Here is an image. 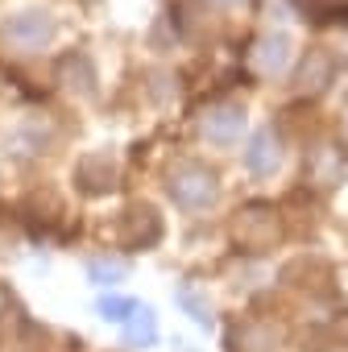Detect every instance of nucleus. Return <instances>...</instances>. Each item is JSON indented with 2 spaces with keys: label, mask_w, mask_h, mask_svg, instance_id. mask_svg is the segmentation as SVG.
Returning <instances> with one entry per match:
<instances>
[{
  "label": "nucleus",
  "mask_w": 348,
  "mask_h": 352,
  "mask_svg": "<svg viewBox=\"0 0 348 352\" xmlns=\"http://www.w3.org/2000/svg\"><path fill=\"white\" fill-rule=\"evenodd\" d=\"M232 352H274V331L261 323H241L232 331Z\"/></svg>",
  "instance_id": "dca6fc26"
},
{
  "label": "nucleus",
  "mask_w": 348,
  "mask_h": 352,
  "mask_svg": "<svg viewBox=\"0 0 348 352\" xmlns=\"http://www.w3.org/2000/svg\"><path fill=\"white\" fill-rule=\"evenodd\" d=\"M344 137H348V116H344Z\"/></svg>",
  "instance_id": "aec40b11"
},
{
  "label": "nucleus",
  "mask_w": 348,
  "mask_h": 352,
  "mask_svg": "<svg viewBox=\"0 0 348 352\" xmlns=\"http://www.w3.org/2000/svg\"><path fill=\"white\" fill-rule=\"evenodd\" d=\"M278 166H282V137L274 129L249 133V141H245V170L257 174V179H270V174H278Z\"/></svg>",
  "instance_id": "0eeeda50"
},
{
  "label": "nucleus",
  "mask_w": 348,
  "mask_h": 352,
  "mask_svg": "<svg viewBox=\"0 0 348 352\" xmlns=\"http://www.w3.org/2000/svg\"><path fill=\"white\" fill-rule=\"evenodd\" d=\"M282 241V220L274 204H245L232 216V245L245 253H265Z\"/></svg>",
  "instance_id": "7ed1b4c3"
},
{
  "label": "nucleus",
  "mask_w": 348,
  "mask_h": 352,
  "mask_svg": "<svg viewBox=\"0 0 348 352\" xmlns=\"http://www.w3.org/2000/svg\"><path fill=\"white\" fill-rule=\"evenodd\" d=\"M54 75H58V83H63L71 96H83V100H91V96H96V67H91V58H87L83 50L63 54Z\"/></svg>",
  "instance_id": "1a4fd4ad"
},
{
  "label": "nucleus",
  "mask_w": 348,
  "mask_h": 352,
  "mask_svg": "<svg viewBox=\"0 0 348 352\" xmlns=\"http://www.w3.org/2000/svg\"><path fill=\"white\" fill-rule=\"evenodd\" d=\"M50 141H54V124H50L46 116H30V120L9 137V149L21 153V157H34V153H46Z\"/></svg>",
  "instance_id": "9b49d317"
},
{
  "label": "nucleus",
  "mask_w": 348,
  "mask_h": 352,
  "mask_svg": "<svg viewBox=\"0 0 348 352\" xmlns=\"http://www.w3.org/2000/svg\"><path fill=\"white\" fill-rule=\"evenodd\" d=\"M133 298H124V294H100V302H96V315L104 319V323H124L129 315H133Z\"/></svg>",
  "instance_id": "f3484780"
},
{
  "label": "nucleus",
  "mask_w": 348,
  "mask_h": 352,
  "mask_svg": "<svg viewBox=\"0 0 348 352\" xmlns=\"http://www.w3.org/2000/svg\"><path fill=\"white\" fill-rule=\"evenodd\" d=\"M120 327H124V344H129V348H149V344L157 340V315H153V307H145V302H137L133 315H129Z\"/></svg>",
  "instance_id": "4468645a"
},
{
  "label": "nucleus",
  "mask_w": 348,
  "mask_h": 352,
  "mask_svg": "<svg viewBox=\"0 0 348 352\" xmlns=\"http://www.w3.org/2000/svg\"><path fill=\"white\" fill-rule=\"evenodd\" d=\"M58 38V17L50 9H21L0 25V42L13 54H42Z\"/></svg>",
  "instance_id": "f03ea898"
},
{
  "label": "nucleus",
  "mask_w": 348,
  "mask_h": 352,
  "mask_svg": "<svg viewBox=\"0 0 348 352\" xmlns=\"http://www.w3.org/2000/svg\"><path fill=\"white\" fill-rule=\"evenodd\" d=\"M75 183L83 195H108L116 187V157L108 149H87L75 162Z\"/></svg>",
  "instance_id": "39448f33"
},
{
  "label": "nucleus",
  "mask_w": 348,
  "mask_h": 352,
  "mask_svg": "<svg viewBox=\"0 0 348 352\" xmlns=\"http://www.w3.org/2000/svg\"><path fill=\"white\" fill-rule=\"evenodd\" d=\"M323 21H336V25H344V30H348V5H331Z\"/></svg>",
  "instance_id": "a211bd4d"
},
{
  "label": "nucleus",
  "mask_w": 348,
  "mask_h": 352,
  "mask_svg": "<svg viewBox=\"0 0 348 352\" xmlns=\"http://www.w3.org/2000/svg\"><path fill=\"white\" fill-rule=\"evenodd\" d=\"M307 174H311L315 187H336L344 179V157H340V149L336 145H319L315 157H311V166H307Z\"/></svg>",
  "instance_id": "2eb2a0df"
},
{
  "label": "nucleus",
  "mask_w": 348,
  "mask_h": 352,
  "mask_svg": "<svg viewBox=\"0 0 348 352\" xmlns=\"http://www.w3.org/2000/svg\"><path fill=\"white\" fill-rule=\"evenodd\" d=\"M166 195L183 212H208L220 199V174L204 162H179L166 174Z\"/></svg>",
  "instance_id": "f257e3e1"
},
{
  "label": "nucleus",
  "mask_w": 348,
  "mask_h": 352,
  "mask_svg": "<svg viewBox=\"0 0 348 352\" xmlns=\"http://www.w3.org/2000/svg\"><path fill=\"white\" fill-rule=\"evenodd\" d=\"M290 38L286 34H261L257 42H253V50H249V67H253V75H261V79H278L286 67H290Z\"/></svg>",
  "instance_id": "423d86ee"
},
{
  "label": "nucleus",
  "mask_w": 348,
  "mask_h": 352,
  "mask_svg": "<svg viewBox=\"0 0 348 352\" xmlns=\"http://www.w3.org/2000/svg\"><path fill=\"white\" fill-rule=\"evenodd\" d=\"M216 5H220V9H245L249 0H216Z\"/></svg>",
  "instance_id": "6ab92c4d"
},
{
  "label": "nucleus",
  "mask_w": 348,
  "mask_h": 352,
  "mask_svg": "<svg viewBox=\"0 0 348 352\" xmlns=\"http://www.w3.org/2000/svg\"><path fill=\"white\" fill-rule=\"evenodd\" d=\"M120 241H124L129 249H153V245L162 241V216H157L149 204L129 208L124 220H120Z\"/></svg>",
  "instance_id": "6e6552de"
},
{
  "label": "nucleus",
  "mask_w": 348,
  "mask_h": 352,
  "mask_svg": "<svg viewBox=\"0 0 348 352\" xmlns=\"http://www.w3.org/2000/svg\"><path fill=\"white\" fill-rule=\"evenodd\" d=\"M249 124V112L245 104L237 100H220V104H208V112L199 116V133L212 141V145H237L241 133Z\"/></svg>",
  "instance_id": "20e7f679"
},
{
  "label": "nucleus",
  "mask_w": 348,
  "mask_h": 352,
  "mask_svg": "<svg viewBox=\"0 0 348 352\" xmlns=\"http://www.w3.org/2000/svg\"><path fill=\"white\" fill-rule=\"evenodd\" d=\"M129 278V261L124 257H112V253H96L87 257V282L100 286V290H112Z\"/></svg>",
  "instance_id": "ddd939ff"
},
{
  "label": "nucleus",
  "mask_w": 348,
  "mask_h": 352,
  "mask_svg": "<svg viewBox=\"0 0 348 352\" xmlns=\"http://www.w3.org/2000/svg\"><path fill=\"white\" fill-rule=\"evenodd\" d=\"M174 302H179V311H183L195 327H204V331L216 327V307L208 302V294H204L195 282H183L179 290H174Z\"/></svg>",
  "instance_id": "f8f14e48"
},
{
  "label": "nucleus",
  "mask_w": 348,
  "mask_h": 352,
  "mask_svg": "<svg viewBox=\"0 0 348 352\" xmlns=\"http://www.w3.org/2000/svg\"><path fill=\"white\" fill-rule=\"evenodd\" d=\"M331 75H336V58L327 50H307L303 63H298V71H294V83H298L303 96H323L327 83H331Z\"/></svg>",
  "instance_id": "9d476101"
}]
</instances>
